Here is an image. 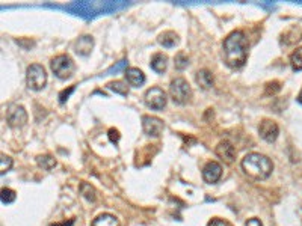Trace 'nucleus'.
<instances>
[{
  "mask_svg": "<svg viewBox=\"0 0 302 226\" xmlns=\"http://www.w3.org/2000/svg\"><path fill=\"white\" fill-rule=\"evenodd\" d=\"M248 39L247 35L240 30L231 32L222 44V56L225 63L230 68H242L247 62L248 57Z\"/></svg>",
  "mask_w": 302,
  "mask_h": 226,
  "instance_id": "f257e3e1",
  "label": "nucleus"
},
{
  "mask_svg": "<svg viewBox=\"0 0 302 226\" xmlns=\"http://www.w3.org/2000/svg\"><path fill=\"white\" fill-rule=\"evenodd\" d=\"M242 169L249 178L257 179V181H263L271 176V173L274 170V163L269 157H266L263 154L251 152V154L245 155V159L242 160Z\"/></svg>",
  "mask_w": 302,
  "mask_h": 226,
  "instance_id": "f03ea898",
  "label": "nucleus"
},
{
  "mask_svg": "<svg viewBox=\"0 0 302 226\" xmlns=\"http://www.w3.org/2000/svg\"><path fill=\"white\" fill-rule=\"evenodd\" d=\"M50 68L55 73V76L61 80H67L74 74L76 65L73 62V59L68 55H59L52 59L50 62Z\"/></svg>",
  "mask_w": 302,
  "mask_h": 226,
  "instance_id": "7ed1b4c3",
  "label": "nucleus"
},
{
  "mask_svg": "<svg viewBox=\"0 0 302 226\" xmlns=\"http://www.w3.org/2000/svg\"><path fill=\"white\" fill-rule=\"evenodd\" d=\"M169 94H171V98L174 103L186 104L192 97V89L183 77H177L169 85Z\"/></svg>",
  "mask_w": 302,
  "mask_h": 226,
  "instance_id": "20e7f679",
  "label": "nucleus"
},
{
  "mask_svg": "<svg viewBox=\"0 0 302 226\" xmlns=\"http://www.w3.org/2000/svg\"><path fill=\"white\" fill-rule=\"evenodd\" d=\"M26 83L29 89L32 91H41L47 83V74L43 65L39 63H32L28 66L26 71Z\"/></svg>",
  "mask_w": 302,
  "mask_h": 226,
  "instance_id": "39448f33",
  "label": "nucleus"
},
{
  "mask_svg": "<svg viewBox=\"0 0 302 226\" xmlns=\"http://www.w3.org/2000/svg\"><path fill=\"white\" fill-rule=\"evenodd\" d=\"M144 98H145V104L150 109H153V110H162L166 106V101H168L165 91L160 89V87H157V86L150 87L145 92V97Z\"/></svg>",
  "mask_w": 302,
  "mask_h": 226,
  "instance_id": "423d86ee",
  "label": "nucleus"
},
{
  "mask_svg": "<svg viewBox=\"0 0 302 226\" xmlns=\"http://www.w3.org/2000/svg\"><path fill=\"white\" fill-rule=\"evenodd\" d=\"M6 121L12 128H20L28 122V112L23 106H11L6 112Z\"/></svg>",
  "mask_w": 302,
  "mask_h": 226,
  "instance_id": "0eeeda50",
  "label": "nucleus"
},
{
  "mask_svg": "<svg viewBox=\"0 0 302 226\" xmlns=\"http://www.w3.org/2000/svg\"><path fill=\"white\" fill-rule=\"evenodd\" d=\"M164 121L156 118V116H150V115H145L142 118V128H144V133L150 138H159L164 131Z\"/></svg>",
  "mask_w": 302,
  "mask_h": 226,
  "instance_id": "6e6552de",
  "label": "nucleus"
},
{
  "mask_svg": "<svg viewBox=\"0 0 302 226\" xmlns=\"http://www.w3.org/2000/svg\"><path fill=\"white\" fill-rule=\"evenodd\" d=\"M258 133H260L261 139L272 143L276 141V138L279 134V128H278L276 122L272 119H263L258 125Z\"/></svg>",
  "mask_w": 302,
  "mask_h": 226,
  "instance_id": "1a4fd4ad",
  "label": "nucleus"
},
{
  "mask_svg": "<svg viewBox=\"0 0 302 226\" xmlns=\"http://www.w3.org/2000/svg\"><path fill=\"white\" fill-rule=\"evenodd\" d=\"M222 176V166L218 162H209L203 169V178L207 184L218 183Z\"/></svg>",
  "mask_w": 302,
  "mask_h": 226,
  "instance_id": "9d476101",
  "label": "nucleus"
},
{
  "mask_svg": "<svg viewBox=\"0 0 302 226\" xmlns=\"http://www.w3.org/2000/svg\"><path fill=\"white\" fill-rule=\"evenodd\" d=\"M216 155L227 165H231L236 160V148L230 142H220L216 146Z\"/></svg>",
  "mask_w": 302,
  "mask_h": 226,
  "instance_id": "9b49d317",
  "label": "nucleus"
},
{
  "mask_svg": "<svg viewBox=\"0 0 302 226\" xmlns=\"http://www.w3.org/2000/svg\"><path fill=\"white\" fill-rule=\"evenodd\" d=\"M92 47H94V38L89 35H83L74 42V50L80 56H88L92 52Z\"/></svg>",
  "mask_w": 302,
  "mask_h": 226,
  "instance_id": "f8f14e48",
  "label": "nucleus"
},
{
  "mask_svg": "<svg viewBox=\"0 0 302 226\" xmlns=\"http://www.w3.org/2000/svg\"><path fill=\"white\" fill-rule=\"evenodd\" d=\"M124 74H126L129 85L133 86V87H139L145 83V74L139 68H127L124 71Z\"/></svg>",
  "mask_w": 302,
  "mask_h": 226,
  "instance_id": "ddd939ff",
  "label": "nucleus"
},
{
  "mask_svg": "<svg viewBox=\"0 0 302 226\" xmlns=\"http://www.w3.org/2000/svg\"><path fill=\"white\" fill-rule=\"evenodd\" d=\"M195 80H196V83L199 85V87L204 89V91L210 89V87L213 86V83H215L213 74H212L209 70H199V71L196 73V76H195Z\"/></svg>",
  "mask_w": 302,
  "mask_h": 226,
  "instance_id": "4468645a",
  "label": "nucleus"
},
{
  "mask_svg": "<svg viewBox=\"0 0 302 226\" xmlns=\"http://www.w3.org/2000/svg\"><path fill=\"white\" fill-rule=\"evenodd\" d=\"M151 70L156 71L157 74H164L168 68V57L164 53H156L154 56L151 57Z\"/></svg>",
  "mask_w": 302,
  "mask_h": 226,
  "instance_id": "2eb2a0df",
  "label": "nucleus"
},
{
  "mask_svg": "<svg viewBox=\"0 0 302 226\" xmlns=\"http://www.w3.org/2000/svg\"><path fill=\"white\" fill-rule=\"evenodd\" d=\"M91 226H119V222L115 216L112 214H100L97 216L94 220H92V225Z\"/></svg>",
  "mask_w": 302,
  "mask_h": 226,
  "instance_id": "dca6fc26",
  "label": "nucleus"
},
{
  "mask_svg": "<svg viewBox=\"0 0 302 226\" xmlns=\"http://www.w3.org/2000/svg\"><path fill=\"white\" fill-rule=\"evenodd\" d=\"M159 42H160L164 47L171 49V47H174L175 44H178V35H177L175 32H171V30L164 32V33L159 36Z\"/></svg>",
  "mask_w": 302,
  "mask_h": 226,
  "instance_id": "f3484780",
  "label": "nucleus"
},
{
  "mask_svg": "<svg viewBox=\"0 0 302 226\" xmlns=\"http://www.w3.org/2000/svg\"><path fill=\"white\" fill-rule=\"evenodd\" d=\"M36 163H38L39 168H43L44 170H52L56 166V160L52 155H38Z\"/></svg>",
  "mask_w": 302,
  "mask_h": 226,
  "instance_id": "a211bd4d",
  "label": "nucleus"
},
{
  "mask_svg": "<svg viewBox=\"0 0 302 226\" xmlns=\"http://www.w3.org/2000/svg\"><path fill=\"white\" fill-rule=\"evenodd\" d=\"M80 193L83 195V198L88 199L89 202H95V199H97V192H95V189H94L91 184H88V183H82V184H80Z\"/></svg>",
  "mask_w": 302,
  "mask_h": 226,
  "instance_id": "6ab92c4d",
  "label": "nucleus"
},
{
  "mask_svg": "<svg viewBox=\"0 0 302 226\" xmlns=\"http://www.w3.org/2000/svg\"><path fill=\"white\" fill-rule=\"evenodd\" d=\"M110 91H113L115 94H119V95H129V86L127 83L121 82V80H115V82H110L108 85Z\"/></svg>",
  "mask_w": 302,
  "mask_h": 226,
  "instance_id": "aec40b11",
  "label": "nucleus"
},
{
  "mask_svg": "<svg viewBox=\"0 0 302 226\" xmlns=\"http://www.w3.org/2000/svg\"><path fill=\"white\" fill-rule=\"evenodd\" d=\"M290 63H292V68L295 71H301L302 70V47L295 50L290 56Z\"/></svg>",
  "mask_w": 302,
  "mask_h": 226,
  "instance_id": "412c9836",
  "label": "nucleus"
},
{
  "mask_svg": "<svg viewBox=\"0 0 302 226\" xmlns=\"http://www.w3.org/2000/svg\"><path fill=\"white\" fill-rule=\"evenodd\" d=\"M174 65H175V68L177 70H185L188 65H189V57L186 56L185 53H177V56H175V59H174Z\"/></svg>",
  "mask_w": 302,
  "mask_h": 226,
  "instance_id": "4be33fe9",
  "label": "nucleus"
},
{
  "mask_svg": "<svg viewBox=\"0 0 302 226\" xmlns=\"http://www.w3.org/2000/svg\"><path fill=\"white\" fill-rule=\"evenodd\" d=\"M11 168H12V159L8 157V155H5V154H2L0 155V173L2 175L6 173Z\"/></svg>",
  "mask_w": 302,
  "mask_h": 226,
  "instance_id": "5701e85b",
  "label": "nucleus"
},
{
  "mask_svg": "<svg viewBox=\"0 0 302 226\" xmlns=\"http://www.w3.org/2000/svg\"><path fill=\"white\" fill-rule=\"evenodd\" d=\"M17 198L15 192L11 189H2V202L3 204H12Z\"/></svg>",
  "mask_w": 302,
  "mask_h": 226,
  "instance_id": "b1692460",
  "label": "nucleus"
},
{
  "mask_svg": "<svg viewBox=\"0 0 302 226\" xmlns=\"http://www.w3.org/2000/svg\"><path fill=\"white\" fill-rule=\"evenodd\" d=\"M207 226H233L230 222H227V220H224V219H219V217H215V219H212Z\"/></svg>",
  "mask_w": 302,
  "mask_h": 226,
  "instance_id": "393cba45",
  "label": "nucleus"
},
{
  "mask_svg": "<svg viewBox=\"0 0 302 226\" xmlns=\"http://www.w3.org/2000/svg\"><path fill=\"white\" fill-rule=\"evenodd\" d=\"M281 89V86L278 82H272V83H268L266 85V94L268 95H271V94H275L276 91H279Z\"/></svg>",
  "mask_w": 302,
  "mask_h": 226,
  "instance_id": "a878e982",
  "label": "nucleus"
},
{
  "mask_svg": "<svg viewBox=\"0 0 302 226\" xmlns=\"http://www.w3.org/2000/svg\"><path fill=\"white\" fill-rule=\"evenodd\" d=\"M245 226H263V223H261V220H260V219L252 217V219H248Z\"/></svg>",
  "mask_w": 302,
  "mask_h": 226,
  "instance_id": "bb28decb",
  "label": "nucleus"
},
{
  "mask_svg": "<svg viewBox=\"0 0 302 226\" xmlns=\"http://www.w3.org/2000/svg\"><path fill=\"white\" fill-rule=\"evenodd\" d=\"M109 138H110V141L113 142V143H116V142H118V139H119L118 130H115V128H110V130H109Z\"/></svg>",
  "mask_w": 302,
  "mask_h": 226,
  "instance_id": "cd10ccee",
  "label": "nucleus"
},
{
  "mask_svg": "<svg viewBox=\"0 0 302 226\" xmlns=\"http://www.w3.org/2000/svg\"><path fill=\"white\" fill-rule=\"evenodd\" d=\"M73 89H74V87H71V89H70V91H68V92H67V91H64V92H62V94H61V103H64V101H65V100H67V98H65V97H68V95H70V92H71V91H73Z\"/></svg>",
  "mask_w": 302,
  "mask_h": 226,
  "instance_id": "c85d7f7f",
  "label": "nucleus"
},
{
  "mask_svg": "<svg viewBox=\"0 0 302 226\" xmlns=\"http://www.w3.org/2000/svg\"><path fill=\"white\" fill-rule=\"evenodd\" d=\"M299 101L302 103V91H301V94H299Z\"/></svg>",
  "mask_w": 302,
  "mask_h": 226,
  "instance_id": "c756f323",
  "label": "nucleus"
}]
</instances>
